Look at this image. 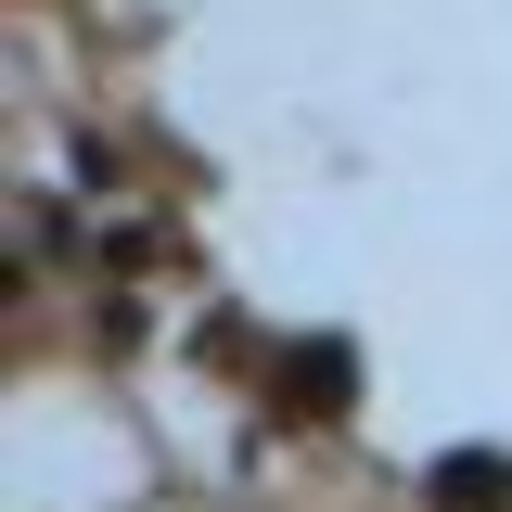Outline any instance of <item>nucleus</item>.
<instances>
[{
    "instance_id": "1",
    "label": "nucleus",
    "mask_w": 512,
    "mask_h": 512,
    "mask_svg": "<svg viewBox=\"0 0 512 512\" xmlns=\"http://www.w3.org/2000/svg\"><path fill=\"white\" fill-rule=\"evenodd\" d=\"M500 487H512L500 461H448V474H436V500H448V512H474V500H500Z\"/></svg>"
}]
</instances>
